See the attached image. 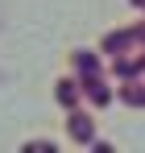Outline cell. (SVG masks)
<instances>
[{
  "label": "cell",
  "instance_id": "obj_2",
  "mask_svg": "<svg viewBox=\"0 0 145 153\" xmlns=\"http://www.w3.org/2000/svg\"><path fill=\"white\" fill-rule=\"evenodd\" d=\"M58 100H62V103H75V83H58Z\"/></svg>",
  "mask_w": 145,
  "mask_h": 153
},
{
  "label": "cell",
  "instance_id": "obj_1",
  "mask_svg": "<svg viewBox=\"0 0 145 153\" xmlns=\"http://www.w3.org/2000/svg\"><path fill=\"white\" fill-rule=\"evenodd\" d=\"M71 132L79 137V141H91V124H87V116H75V120H71Z\"/></svg>",
  "mask_w": 145,
  "mask_h": 153
},
{
  "label": "cell",
  "instance_id": "obj_3",
  "mask_svg": "<svg viewBox=\"0 0 145 153\" xmlns=\"http://www.w3.org/2000/svg\"><path fill=\"white\" fill-rule=\"evenodd\" d=\"M137 4H145V0H137Z\"/></svg>",
  "mask_w": 145,
  "mask_h": 153
}]
</instances>
